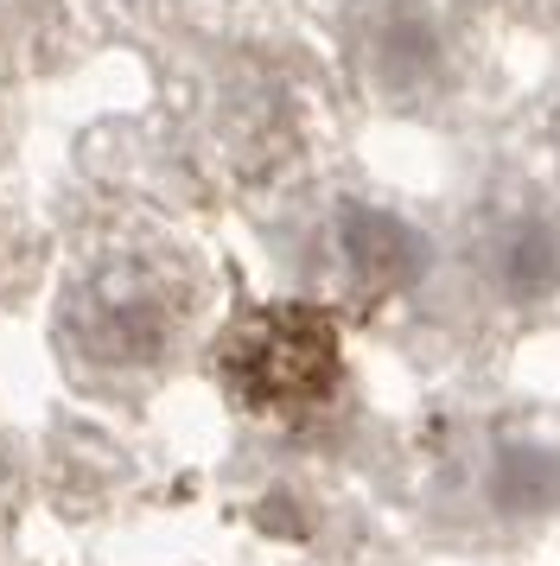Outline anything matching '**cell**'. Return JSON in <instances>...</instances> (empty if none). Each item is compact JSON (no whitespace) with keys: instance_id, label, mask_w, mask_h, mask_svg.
<instances>
[{"instance_id":"cell-1","label":"cell","mask_w":560,"mask_h":566,"mask_svg":"<svg viewBox=\"0 0 560 566\" xmlns=\"http://www.w3.org/2000/svg\"><path fill=\"white\" fill-rule=\"evenodd\" d=\"M210 357H217V382L229 388V401L261 420H305L344 388L338 318L312 300L236 312Z\"/></svg>"},{"instance_id":"cell-2","label":"cell","mask_w":560,"mask_h":566,"mask_svg":"<svg viewBox=\"0 0 560 566\" xmlns=\"http://www.w3.org/2000/svg\"><path fill=\"white\" fill-rule=\"evenodd\" d=\"M185 293L173 286V274L122 261V268H102L83 281V293L64 312V344L71 363L90 382L115 388V382H141L159 363H173L178 337H185Z\"/></svg>"},{"instance_id":"cell-3","label":"cell","mask_w":560,"mask_h":566,"mask_svg":"<svg viewBox=\"0 0 560 566\" xmlns=\"http://www.w3.org/2000/svg\"><path fill=\"white\" fill-rule=\"evenodd\" d=\"M331 268L338 281L351 286L356 300H388V293H407V286L427 274L433 242L427 230L402 217L395 205H376V198H344L338 217H331Z\"/></svg>"},{"instance_id":"cell-4","label":"cell","mask_w":560,"mask_h":566,"mask_svg":"<svg viewBox=\"0 0 560 566\" xmlns=\"http://www.w3.org/2000/svg\"><path fill=\"white\" fill-rule=\"evenodd\" d=\"M478 274L490 300H504V306H548L560 293V217L535 198L490 210L478 235Z\"/></svg>"},{"instance_id":"cell-5","label":"cell","mask_w":560,"mask_h":566,"mask_svg":"<svg viewBox=\"0 0 560 566\" xmlns=\"http://www.w3.org/2000/svg\"><path fill=\"white\" fill-rule=\"evenodd\" d=\"M363 71L388 103H421L453 77V32L427 0H388L363 39Z\"/></svg>"},{"instance_id":"cell-6","label":"cell","mask_w":560,"mask_h":566,"mask_svg":"<svg viewBox=\"0 0 560 566\" xmlns=\"http://www.w3.org/2000/svg\"><path fill=\"white\" fill-rule=\"evenodd\" d=\"M484 503L504 522H535V515L560 510V446L541 439H504L484 471Z\"/></svg>"}]
</instances>
